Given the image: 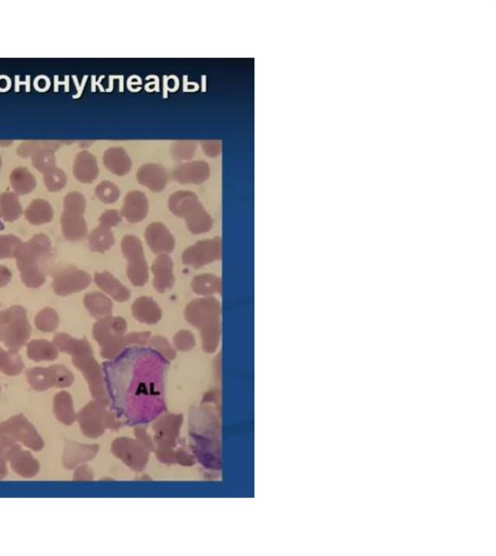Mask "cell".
Listing matches in <instances>:
<instances>
[{
  "mask_svg": "<svg viewBox=\"0 0 496 556\" xmlns=\"http://www.w3.org/2000/svg\"><path fill=\"white\" fill-rule=\"evenodd\" d=\"M51 257V241L45 234H34L27 243L19 246L15 259L21 278L27 288L36 289L43 285Z\"/></svg>",
  "mask_w": 496,
  "mask_h": 556,
  "instance_id": "1",
  "label": "cell"
},
{
  "mask_svg": "<svg viewBox=\"0 0 496 556\" xmlns=\"http://www.w3.org/2000/svg\"><path fill=\"white\" fill-rule=\"evenodd\" d=\"M32 335L27 311L21 306L9 307L0 312V341L9 349L17 352L27 344Z\"/></svg>",
  "mask_w": 496,
  "mask_h": 556,
  "instance_id": "2",
  "label": "cell"
},
{
  "mask_svg": "<svg viewBox=\"0 0 496 556\" xmlns=\"http://www.w3.org/2000/svg\"><path fill=\"white\" fill-rule=\"evenodd\" d=\"M86 202L79 192H72L65 197L64 212L61 215V229L64 238L70 241H83L88 234V226L84 218Z\"/></svg>",
  "mask_w": 496,
  "mask_h": 556,
  "instance_id": "3",
  "label": "cell"
},
{
  "mask_svg": "<svg viewBox=\"0 0 496 556\" xmlns=\"http://www.w3.org/2000/svg\"><path fill=\"white\" fill-rule=\"evenodd\" d=\"M51 287L60 297L81 292L91 282V274L73 266L58 267L51 273Z\"/></svg>",
  "mask_w": 496,
  "mask_h": 556,
  "instance_id": "4",
  "label": "cell"
},
{
  "mask_svg": "<svg viewBox=\"0 0 496 556\" xmlns=\"http://www.w3.org/2000/svg\"><path fill=\"white\" fill-rule=\"evenodd\" d=\"M0 437L6 438L16 442L20 441L34 450L43 448V440L35 431L32 424L28 423L25 417H13L0 426Z\"/></svg>",
  "mask_w": 496,
  "mask_h": 556,
  "instance_id": "5",
  "label": "cell"
},
{
  "mask_svg": "<svg viewBox=\"0 0 496 556\" xmlns=\"http://www.w3.org/2000/svg\"><path fill=\"white\" fill-rule=\"evenodd\" d=\"M169 208L174 215L185 218L187 226L193 224L206 213L198 197L190 191H178L172 195L169 199Z\"/></svg>",
  "mask_w": 496,
  "mask_h": 556,
  "instance_id": "6",
  "label": "cell"
},
{
  "mask_svg": "<svg viewBox=\"0 0 496 556\" xmlns=\"http://www.w3.org/2000/svg\"><path fill=\"white\" fill-rule=\"evenodd\" d=\"M122 250L130 260L129 276L135 285H143L147 280V264L143 257L141 243L135 237H126L122 243Z\"/></svg>",
  "mask_w": 496,
  "mask_h": 556,
  "instance_id": "7",
  "label": "cell"
},
{
  "mask_svg": "<svg viewBox=\"0 0 496 556\" xmlns=\"http://www.w3.org/2000/svg\"><path fill=\"white\" fill-rule=\"evenodd\" d=\"M210 166L204 161L185 162L174 169L173 177L180 184H202L210 177Z\"/></svg>",
  "mask_w": 496,
  "mask_h": 556,
  "instance_id": "8",
  "label": "cell"
},
{
  "mask_svg": "<svg viewBox=\"0 0 496 556\" xmlns=\"http://www.w3.org/2000/svg\"><path fill=\"white\" fill-rule=\"evenodd\" d=\"M6 459L10 461L13 470L23 477L32 478L38 473V461L29 452H25L17 445L7 452Z\"/></svg>",
  "mask_w": 496,
  "mask_h": 556,
  "instance_id": "9",
  "label": "cell"
},
{
  "mask_svg": "<svg viewBox=\"0 0 496 556\" xmlns=\"http://www.w3.org/2000/svg\"><path fill=\"white\" fill-rule=\"evenodd\" d=\"M138 182L154 192L162 191L168 182V173L159 164H145L139 169Z\"/></svg>",
  "mask_w": 496,
  "mask_h": 556,
  "instance_id": "10",
  "label": "cell"
},
{
  "mask_svg": "<svg viewBox=\"0 0 496 556\" xmlns=\"http://www.w3.org/2000/svg\"><path fill=\"white\" fill-rule=\"evenodd\" d=\"M149 212V201L141 191H132L126 195L122 206L121 215L129 222L142 221Z\"/></svg>",
  "mask_w": 496,
  "mask_h": 556,
  "instance_id": "11",
  "label": "cell"
},
{
  "mask_svg": "<svg viewBox=\"0 0 496 556\" xmlns=\"http://www.w3.org/2000/svg\"><path fill=\"white\" fill-rule=\"evenodd\" d=\"M220 241H209L197 243L196 245L189 248L185 252V256H192V255H198V256L191 258V259L185 262V264L200 267L203 266L204 264H209L211 261H215L220 256Z\"/></svg>",
  "mask_w": 496,
  "mask_h": 556,
  "instance_id": "12",
  "label": "cell"
},
{
  "mask_svg": "<svg viewBox=\"0 0 496 556\" xmlns=\"http://www.w3.org/2000/svg\"><path fill=\"white\" fill-rule=\"evenodd\" d=\"M103 161L106 168L117 176L126 175L132 167L130 156L122 147H110L106 150Z\"/></svg>",
  "mask_w": 496,
  "mask_h": 556,
  "instance_id": "13",
  "label": "cell"
},
{
  "mask_svg": "<svg viewBox=\"0 0 496 556\" xmlns=\"http://www.w3.org/2000/svg\"><path fill=\"white\" fill-rule=\"evenodd\" d=\"M99 170L95 157L88 152L78 154L74 164V175L79 182L91 184L96 180Z\"/></svg>",
  "mask_w": 496,
  "mask_h": 556,
  "instance_id": "14",
  "label": "cell"
},
{
  "mask_svg": "<svg viewBox=\"0 0 496 556\" xmlns=\"http://www.w3.org/2000/svg\"><path fill=\"white\" fill-rule=\"evenodd\" d=\"M147 243L154 252H170L173 250V237L161 223H154L147 230Z\"/></svg>",
  "mask_w": 496,
  "mask_h": 556,
  "instance_id": "15",
  "label": "cell"
},
{
  "mask_svg": "<svg viewBox=\"0 0 496 556\" xmlns=\"http://www.w3.org/2000/svg\"><path fill=\"white\" fill-rule=\"evenodd\" d=\"M27 356L34 362L55 361L58 356V350L53 342L45 339L32 340L27 344Z\"/></svg>",
  "mask_w": 496,
  "mask_h": 556,
  "instance_id": "16",
  "label": "cell"
},
{
  "mask_svg": "<svg viewBox=\"0 0 496 556\" xmlns=\"http://www.w3.org/2000/svg\"><path fill=\"white\" fill-rule=\"evenodd\" d=\"M28 222L34 226L46 224L53 220V208L49 202L43 199H37L28 206L25 213Z\"/></svg>",
  "mask_w": 496,
  "mask_h": 556,
  "instance_id": "17",
  "label": "cell"
},
{
  "mask_svg": "<svg viewBox=\"0 0 496 556\" xmlns=\"http://www.w3.org/2000/svg\"><path fill=\"white\" fill-rule=\"evenodd\" d=\"M84 304L94 318L109 317L112 313V302L101 293H88L84 295Z\"/></svg>",
  "mask_w": 496,
  "mask_h": 556,
  "instance_id": "18",
  "label": "cell"
},
{
  "mask_svg": "<svg viewBox=\"0 0 496 556\" xmlns=\"http://www.w3.org/2000/svg\"><path fill=\"white\" fill-rule=\"evenodd\" d=\"M94 281L100 289L109 294L110 297L119 302H124L129 298V291H127L121 283H119L114 276L107 271L95 274Z\"/></svg>",
  "mask_w": 496,
  "mask_h": 556,
  "instance_id": "19",
  "label": "cell"
},
{
  "mask_svg": "<svg viewBox=\"0 0 496 556\" xmlns=\"http://www.w3.org/2000/svg\"><path fill=\"white\" fill-rule=\"evenodd\" d=\"M25 375L28 384L36 391H46L56 387L55 376L51 367L29 368Z\"/></svg>",
  "mask_w": 496,
  "mask_h": 556,
  "instance_id": "20",
  "label": "cell"
},
{
  "mask_svg": "<svg viewBox=\"0 0 496 556\" xmlns=\"http://www.w3.org/2000/svg\"><path fill=\"white\" fill-rule=\"evenodd\" d=\"M154 273L155 274L154 285L155 288L160 292H164L168 288L172 287L173 284V276H172V261L170 258L165 254L161 255L155 261L154 266Z\"/></svg>",
  "mask_w": 496,
  "mask_h": 556,
  "instance_id": "21",
  "label": "cell"
},
{
  "mask_svg": "<svg viewBox=\"0 0 496 556\" xmlns=\"http://www.w3.org/2000/svg\"><path fill=\"white\" fill-rule=\"evenodd\" d=\"M22 215L23 208L17 195L12 192L0 194V217L4 221H16Z\"/></svg>",
  "mask_w": 496,
  "mask_h": 556,
  "instance_id": "22",
  "label": "cell"
},
{
  "mask_svg": "<svg viewBox=\"0 0 496 556\" xmlns=\"http://www.w3.org/2000/svg\"><path fill=\"white\" fill-rule=\"evenodd\" d=\"M12 189L18 195H27L36 187V180L27 168L19 167L10 176Z\"/></svg>",
  "mask_w": 496,
  "mask_h": 556,
  "instance_id": "23",
  "label": "cell"
},
{
  "mask_svg": "<svg viewBox=\"0 0 496 556\" xmlns=\"http://www.w3.org/2000/svg\"><path fill=\"white\" fill-rule=\"evenodd\" d=\"M114 243V234L110 231V227L105 225L100 224L89 236V247L94 252L104 253L112 247Z\"/></svg>",
  "mask_w": 496,
  "mask_h": 556,
  "instance_id": "24",
  "label": "cell"
},
{
  "mask_svg": "<svg viewBox=\"0 0 496 556\" xmlns=\"http://www.w3.org/2000/svg\"><path fill=\"white\" fill-rule=\"evenodd\" d=\"M54 412L56 418L64 424H72L75 413L72 407L71 396L67 391H61L54 398Z\"/></svg>",
  "mask_w": 496,
  "mask_h": 556,
  "instance_id": "25",
  "label": "cell"
},
{
  "mask_svg": "<svg viewBox=\"0 0 496 556\" xmlns=\"http://www.w3.org/2000/svg\"><path fill=\"white\" fill-rule=\"evenodd\" d=\"M23 370L22 358L17 352L5 351L0 348V372L9 376H16Z\"/></svg>",
  "mask_w": 496,
  "mask_h": 556,
  "instance_id": "26",
  "label": "cell"
},
{
  "mask_svg": "<svg viewBox=\"0 0 496 556\" xmlns=\"http://www.w3.org/2000/svg\"><path fill=\"white\" fill-rule=\"evenodd\" d=\"M34 324L35 327L41 332L54 333L58 330V325H60V317L55 309L46 307L37 314Z\"/></svg>",
  "mask_w": 496,
  "mask_h": 556,
  "instance_id": "27",
  "label": "cell"
},
{
  "mask_svg": "<svg viewBox=\"0 0 496 556\" xmlns=\"http://www.w3.org/2000/svg\"><path fill=\"white\" fill-rule=\"evenodd\" d=\"M197 149V143L194 141H178L171 145L172 156L176 161L182 162L193 158Z\"/></svg>",
  "mask_w": 496,
  "mask_h": 556,
  "instance_id": "28",
  "label": "cell"
},
{
  "mask_svg": "<svg viewBox=\"0 0 496 556\" xmlns=\"http://www.w3.org/2000/svg\"><path fill=\"white\" fill-rule=\"evenodd\" d=\"M137 304L139 306H142L143 309H145V311H134V315L139 320L142 321V322L154 323L160 319L161 313H160L158 306L152 309V306L156 304L154 302V300L147 299V298H142V299L137 300Z\"/></svg>",
  "mask_w": 496,
  "mask_h": 556,
  "instance_id": "29",
  "label": "cell"
},
{
  "mask_svg": "<svg viewBox=\"0 0 496 556\" xmlns=\"http://www.w3.org/2000/svg\"><path fill=\"white\" fill-rule=\"evenodd\" d=\"M23 241L14 234H0V260L15 258Z\"/></svg>",
  "mask_w": 496,
  "mask_h": 556,
  "instance_id": "30",
  "label": "cell"
},
{
  "mask_svg": "<svg viewBox=\"0 0 496 556\" xmlns=\"http://www.w3.org/2000/svg\"><path fill=\"white\" fill-rule=\"evenodd\" d=\"M43 175L45 184L51 192H58L64 189L67 182V175L60 169H51Z\"/></svg>",
  "mask_w": 496,
  "mask_h": 556,
  "instance_id": "31",
  "label": "cell"
},
{
  "mask_svg": "<svg viewBox=\"0 0 496 556\" xmlns=\"http://www.w3.org/2000/svg\"><path fill=\"white\" fill-rule=\"evenodd\" d=\"M194 290L201 295H210L220 290V280L213 276H201L195 278Z\"/></svg>",
  "mask_w": 496,
  "mask_h": 556,
  "instance_id": "32",
  "label": "cell"
},
{
  "mask_svg": "<svg viewBox=\"0 0 496 556\" xmlns=\"http://www.w3.org/2000/svg\"><path fill=\"white\" fill-rule=\"evenodd\" d=\"M95 194L103 203L113 204L116 203L119 198V189L113 182H103L96 187Z\"/></svg>",
  "mask_w": 496,
  "mask_h": 556,
  "instance_id": "33",
  "label": "cell"
},
{
  "mask_svg": "<svg viewBox=\"0 0 496 556\" xmlns=\"http://www.w3.org/2000/svg\"><path fill=\"white\" fill-rule=\"evenodd\" d=\"M34 166L39 172L45 173L51 169L56 167V158L51 152L47 149H41L32 156Z\"/></svg>",
  "mask_w": 496,
  "mask_h": 556,
  "instance_id": "34",
  "label": "cell"
},
{
  "mask_svg": "<svg viewBox=\"0 0 496 556\" xmlns=\"http://www.w3.org/2000/svg\"><path fill=\"white\" fill-rule=\"evenodd\" d=\"M54 376H55L56 387L58 388H67L71 386L74 381L72 372L64 365H51Z\"/></svg>",
  "mask_w": 496,
  "mask_h": 556,
  "instance_id": "35",
  "label": "cell"
},
{
  "mask_svg": "<svg viewBox=\"0 0 496 556\" xmlns=\"http://www.w3.org/2000/svg\"><path fill=\"white\" fill-rule=\"evenodd\" d=\"M202 147L206 156L215 158L220 156L221 150H222V144L218 140H206L202 141Z\"/></svg>",
  "mask_w": 496,
  "mask_h": 556,
  "instance_id": "36",
  "label": "cell"
},
{
  "mask_svg": "<svg viewBox=\"0 0 496 556\" xmlns=\"http://www.w3.org/2000/svg\"><path fill=\"white\" fill-rule=\"evenodd\" d=\"M121 221V215L117 210H107L99 218L100 224L105 225L110 228L117 226Z\"/></svg>",
  "mask_w": 496,
  "mask_h": 556,
  "instance_id": "37",
  "label": "cell"
},
{
  "mask_svg": "<svg viewBox=\"0 0 496 556\" xmlns=\"http://www.w3.org/2000/svg\"><path fill=\"white\" fill-rule=\"evenodd\" d=\"M12 279V273L10 269L5 266L0 265V288L5 287L7 284L10 282Z\"/></svg>",
  "mask_w": 496,
  "mask_h": 556,
  "instance_id": "38",
  "label": "cell"
},
{
  "mask_svg": "<svg viewBox=\"0 0 496 556\" xmlns=\"http://www.w3.org/2000/svg\"><path fill=\"white\" fill-rule=\"evenodd\" d=\"M7 469L5 461H0V479L4 478L6 475Z\"/></svg>",
  "mask_w": 496,
  "mask_h": 556,
  "instance_id": "39",
  "label": "cell"
},
{
  "mask_svg": "<svg viewBox=\"0 0 496 556\" xmlns=\"http://www.w3.org/2000/svg\"><path fill=\"white\" fill-rule=\"evenodd\" d=\"M3 229H4L3 223H2L1 220H0V231H2V230H3Z\"/></svg>",
  "mask_w": 496,
  "mask_h": 556,
  "instance_id": "40",
  "label": "cell"
},
{
  "mask_svg": "<svg viewBox=\"0 0 496 556\" xmlns=\"http://www.w3.org/2000/svg\"><path fill=\"white\" fill-rule=\"evenodd\" d=\"M0 169H1V158H0Z\"/></svg>",
  "mask_w": 496,
  "mask_h": 556,
  "instance_id": "41",
  "label": "cell"
}]
</instances>
